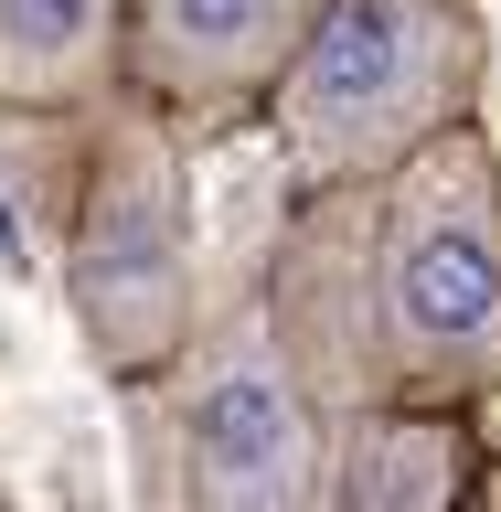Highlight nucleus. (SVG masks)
<instances>
[{
    "label": "nucleus",
    "mask_w": 501,
    "mask_h": 512,
    "mask_svg": "<svg viewBox=\"0 0 501 512\" xmlns=\"http://www.w3.org/2000/svg\"><path fill=\"white\" fill-rule=\"evenodd\" d=\"M256 310L320 406H501V139L448 128L288 214Z\"/></svg>",
    "instance_id": "nucleus-1"
},
{
    "label": "nucleus",
    "mask_w": 501,
    "mask_h": 512,
    "mask_svg": "<svg viewBox=\"0 0 501 512\" xmlns=\"http://www.w3.org/2000/svg\"><path fill=\"white\" fill-rule=\"evenodd\" d=\"M491 96V32L470 0H320L299 54L267 86V128L299 192L374 182L406 150L448 139Z\"/></svg>",
    "instance_id": "nucleus-2"
},
{
    "label": "nucleus",
    "mask_w": 501,
    "mask_h": 512,
    "mask_svg": "<svg viewBox=\"0 0 501 512\" xmlns=\"http://www.w3.org/2000/svg\"><path fill=\"white\" fill-rule=\"evenodd\" d=\"M96 118L107 128L86 139V171L64 203V310L118 384H160L203 320L192 182H182V139H171L182 118H160L139 96H107Z\"/></svg>",
    "instance_id": "nucleus-3"
},
{
    "label": "nucleus",
    "mask_w": 501,
    "mask_h": 512,
    "mask_svg": "<svg viewBox=\"0 0 501 512\" xmlns=\"http://www.w3.org/2000/svg\"><path fill=\"white\" fill-rule=\"evenodd\" d=\"M171 480L182 512H320V448H331V406H320L299 363L278 352L267 310L192 320V342L171 352Z\"/></svg>",
    "instance_id": "nucleus-4"
},
{
    "label": "nucleus",
    "mask_w": 501,
    "mask_h": 512,
    "mask_svg": "<svg viewBox=\"0 0 501 512\" xmlns=\"http://www.w3.org/2000/svg\"><path fill=\"white\" fill-rule=\"evenodd\" d=\"M310 22L320 0H128L118 96H139L160 118H246V107H267Z\"/></svg>",
    "instance_id": "nucleus-5"
},
{
    "label": "nucleus",
    "mask_w": 501,
    "mask_h": 512,
    "mask_svg": "<svg viewBox=\"0 0 501 512\" xmlns=\"http://www.w3.org/2000/svg\"><path fill=\"white\" fill-rule=\"evenodd\" d=\"M480 416L470 406H331L320 512H470Z\"/></svg>",
    "instance_id": "nucleus-6"
},
{
    "label": "nucleus",
    "mask_w": 501,
    "mask_h": 512,
    "mask_svg": "<svg viewBox=\"0 0 501 512\" xmlns=\"http://www.w3.org/2000/svg\"><path fill=\"white\" fill-rule=\"evenodd\" d=\"M128 64V0H0V107L96 118Z\"/></svg>",
    "instance_id": "nucleus-7"
},
{
    "label": "nucleus",
    "mask_w": 501,
    "mask_h": 512,
    "mask_svg": "<svg viewBox=\"0 0 501 512\" xmlns=\"http://www.w3.org/2000/svg\"><path fill=\"white\" fill-rule=\"evenodd\" d=\"M470 512H501V459H480V491H470Z\"/></svg>",
    "instance_id": "nucleus-8"
},
{
    "label": "nucleus",
    "mask_w": 501,
    "mask_h": 512,
    "mask_svg": "<svg viewBox=\"0 0 501 512\" xmlns=\"http://www.w3.org/2000/svg\"><path fill=\"white\" fill-rule=\"evenodd\" d=\"M0 512H11V502H0Z\"/></svg>",
    "instance_id": "nucleus-9"
}]
</instances>
